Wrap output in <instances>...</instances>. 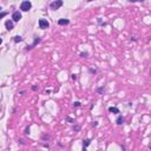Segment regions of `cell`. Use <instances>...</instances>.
Returning a JSON list of instances; mask_svg holds the SVG:
<instances>
[{"mask_svg":"<svg viewBox=\"0 0 151 151\" xmlns=\"http://www.w3.org/2000/svg\"><path fill=\"white\" fill-rule=\"evenodd\" d=\"M31 7H32V4H31L28 0H26V1H23V2H21V5H20V10L24 11V12H27L28 10H31Z\"/></svg>","mask_w":151,"mask_h":151,"instance_id":"6da1fadb","label":"cell"},{"mask_svg":"<svg viewBox=\"0 0 151 151\" xmlns=\"http://www.w3.org/2000/svg\"><path fill=\"white\" fill-rule=\"evenodd\" d=\"M63 6V0H57V1H53L52 4L50 5V7L52 8V10H57V8H59V7Z\"/></svg>","mask_w":151,"mask_h":151,"instance_id":"7a4b0ae2","label":"cell"},{"mask_svg":"<svg viewBox=\"0 0 151 151\" xmlns=\"http://www.w3.org/2000/svg\"><path fill=\"white\" fill-rule=\"evenodd\" d=\"M39 26L40 28H43V30H45V28H47V27L50 26V24H48V21L45 19H40L39 20Z\"/></svg>","mask_w":151,"mask_h":151,"instance_id":"3957f363","label":"cell"},{"mask_svg":"<svg viewBox=\"0 0 151 151\" xmlns=\"http://www.w3.org/2000/svg\"><path fill=\"white\" fill-rule=\"evenodd\" d=\"M12 19L14 20V21H19L20 19H21V13H20L19 11H17V12H14L13 15H12Z\"/></svg>","mask_w":151,"mask_h":151,"instance_id":"277c9868","label":"cell"},{"mask_svg":"<svg viewBox=\"0 0 151 151\" xmlns=\"http://www.w3.org/2000/svg\"><path fill=\"white\" fill-rule=\"evenodd\" d=\"M5 26H6V28L8 31H11V30L13 28V23H12L11 20H7L6 23H5Z\"/></svg>","mask_w":151,"mask_h":151,"instance_id":"5b68a950","label":"cell"},{"mask_svg":"<svg viewBox=\"0 0 151 151\" xmlns=\"http://www.w3.org/2000/svg\"><path fill=\"white\" fill-rule=\"evenodd\" d=\"M69 23H70V21H69L67 19H60L59 21H58V24H59V25H67Z\"/></svg>","mask_w":151,"mask_h":151,"instance_id":"8992f818","label":"cell"},{"mask_svg":"<svg viewBox=\"0 0 151 151\" xmlns=\"http://www.w3.org/2000/svg\"><path fill=\"white\" fill-rule=\"evenodd\" d=\"M109 111L111 113H119V110L117 107H109Z\"/></svg>","mask_w":151,"mask_h":151,"instance_id":"52a82bcc","label":"cell"},{"mask_svg":"<svg viewBox=\"0 0 151 151\" xmlns=\"http://www.w3.org/2000/svg\"><path fill=\"white\" fill-rule=\"evenodd\" d=\"M123 122H124V118H123V117H122V116H120V117H118V119H117V124H123Z\"/></svg>","mask_w":151,"mask_h":151,"instance_id":"ba28073f","label":"cell"},{"mask_svg":"<svg viewBox=\"0 0 151 151\" xmlns=\"http://www.w3.org/2000/svg\"><path fill=\"white\" fill-rule=\"evenodd\" d=\"M21 40H23V38H21V37H18V35H17V37H14V41H15V43L21 41Z\"/></svg>","mask_w":151,"mask_h":151,"instance_id":"9c48e42d","label":"cell"},{"mask_svg":"<svg viewBox=\"0 0 151 151\" xmlns=\"http://www.w3.org/2000/svg\"><path fill=\"white\" fill-rule=\"evenodd\" d=\"M90 144V140H89V139H86V140H84V148H85V146H87V145Z\"/></svg>","mask_w":151,"mask_h":151,"instance_id":"30bf717a","label":"cell"},{"mask_svg":"<svg viewBox=\"0 0 151 151\" xmlns=\"http://www.w3.org/2000/svg\"><path fill=\"white\" fill-rule=\"evenodd\" d=\"M6 12H2V13H0V19H1V18H4V17H5V15H6Z\"/></svg>","mask_w":151,"mask_h":151,"instance_id":"8fae6325","label":"cell"},{"mask_svg":"<svg viewBox=\"0 0 151 151\" xmlns=\"http://www.w3.org/2000/svg\"><path fill=\"white\" fill-rule=\"evenodd\" d=\"M130 2H136V1H143V0H129Z\"/></svg>","mask_w":151,"mask_h":151,"instance_id":"7c38bea8","label":"cell"},{"mask_svg":"<svg viewBox=\"0 0 151 151\" xmlns=\"http://www.w3.org/2000/svg\"><path fill=\"white\" fill-rule=\"evenodd\" d=\"M1 43H2V39H1V38H0V44H1Z\"/></svg>","mask_w":151,"mask_h":151,"instance_id":"4fadbf2b","label":"cell"},{"mask_svg":"<svg viewBox=\"0 0 151 151\" xmlns=\"http://www.w3.org/2000/svg\"><path fill=\"white\" fill-rule=\"evenodd\" d=\"M87 1H93V0H87Z\"/></svg>","mask_w":151,"mask_h":151,"instance_id":"5bb4252c","label":"cell"}]
</instances>
